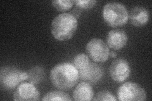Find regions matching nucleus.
Instances as JSON below:
<instances>
[{
  "label": "nucleus",
  "instance_id": "nucleus-1",
  "mask_svg": "<svg viewBox=\"0 0 152 101\" xmlns=\"http://www.w3.org/2000/svg\"><path fill=\"white\" fill-rule=\"evenodd\" d=\"M50 78L56 88L69 90L77 84L79 71L70 62H60L56 65L50 71Z\"/></svg>",
  "mask_w": 152,
  "mask_h": 101
},
{
  "label": "nucleus",
  "instance_id": "nucleus-2",
  "mask_svg": "<svg viewBox=\"0 0 152 101\" xmlns=\"http://www.w3.org/2000/svg\"><path fill=\"white\" fill-rule=\"evenodd\" d=\"M77 18L73 14H59L52 20L51 31L56 39L64 41L72 38L77 29Z\"/></svg>",
  "mask_w": 152,
  "mask_h": 101
},
{
  "label": "nucleus",
  "instance_id": "nucleus-3",
  "mask_svg": "<svg viewBox=\"0 0 152 101\" xmlns=\"http://www.w3.org/2000/svg\"><path fill=\"white\" fill-rule=\"evenodd\" d=\"M104 21L112 27L124 25L129 19V13L123 4L118 2L107 3L103 9Z\"/></svg>",
  "mask_w": 152,
  "mask_h": 101
},
{
  "label": "nucleus",
  "instance_id": "nucleus-4",
  "mask_svg": "<svg viewBox=\"0 0 152 101\" xmlns=\"http://www.w3.org/2000/svg\"><path fill=\"white\" fill-rule=\"evenodd\" d=\"M27 72L22 71L13 66L4 67L0 71V82L4 88L12 89L28 80Z\"/></svg>",
  "mask_w": 152,
  "mask_h": 101
},
{
  "label": "nucleus",
  "instance_id": "nucleus-5",
  "mask_svg": "<svg viewBox=\"0 0 152 101\" xmlns=\"http://www.w3.org/2000/svg\"><path fill=\"white\" fill-rule=\"evenodd\" d=\"M117 94L121 101H144L146 99L145 90L139 84L131 81L122 84Z\"/></svg>",
  "mask_w": 152,
  "mask_h": 101
},
{
  "label": "nucleus",
  "instance_id": "nucleus-6",
  "mask_svg": "<svg viewBox=\"0 0 152 101\" xmlns=\"http://www.w3.org/2000/svg\"><path fill=\"white\" fill-rule=\"evenodd\" d=\"M88 55L94 62H104L109 57L108 46L102 39L94 38L90 40L86 47Z\"/></svg>",
  "mask_w": 152,
  "mask_h": 101
},
{
  "label": "nucleus",
  "instance_id": "nucleus-7",
  "mask_svg": "<svg viewBox=\"0 0 152 101\" xmlns=\"http://www.w3.org/2000/svg\"><path fill=\"white\" fill-rule=\"evenodd\" d=\"M111 78L118 83H122L129 77L131 68L128 61L124 58L113 61L109 69Z\"/></svg>",
  "mask_w": 152,
  "mask_h": 101
},
{
  "label": "nucleus",
  "instance_id": "nucleus-8",
  "mask_svg": "<svg viewBox=\"0 0 152 101\" xmlns=\"http://www.w3.org/2000/svg\"><path fill=\"white\" fill-rule=\"evenodd\" d=\"M40 93L31 82H23L18 85L13 93V100L15 101H31L39 99Z\"/></svg>",
  "mask_w": 152,
  "mask_h": 101
},
{
  "label": "nucleus",
  "instance_id": "nucleus-9",
  "mask_svg": "<svg viewBox=\"0 0 152 101\" xmlns=\"http://www.w3.org/2000/svg\"><path fill=\"white\" fill-rule=\"evenodd\" d=\"M104 74L103 67L97 63L90 62L85 68L79 71V78L89 84H96L101 80Z\"/></svg>",
  "mask_w": 152,
  "mask_h": 101
},
{
  "label": "nucleus",
  "instance_id": "nucleus-10",
  "mask_svg": "<svg viewBox=\"0 0 152 101\" xmlns=\"http://www.w3.org/2000/svg\"><path fill=\"white\" fill-rule=\"evenodd\" d=\"M106 39L109 47L114 50H119L126 45L128 36L124 31L113 29L108 33Z\"/></svg>",
  "mask_w": 152,
  "mask_h": 101
},
{
  "label": "nucleus",
  "instance_id": "nucleus-11",
  "mask_svg": "<svg viewBox=\"0 0 152 101\" xmlns=\"http://www.w3.org/2000/svg\"><path fill=\"white\" fill-rule=\"evenodd\" d=\"M131 23L135 27H142L148 22L150 12L145 7H135L132 8L129 14Z\"/></svg>",
  "mask_w": 152,
  "mask_h": 101
},
{
  "label": "nucleus",
  "instance_id": "nucleus-12",
  "mask_svg": "<svg viewBox=\"0 0 152 101\" xmlns=\"http://www.w3.org/2000/svg\"><path fill=\"white\" fill-rule=\"evenodd\" d=\"M94 94L91 85L87 81H82L76 86L73 92V98L76 101H89L93 100Z\"/></svg>",
  "mask_w": 152,
  "mask_h": 101
},
{
  "label": "nucleus",
  "instance_id": "nucleus-13",
  "mask_svg": "<svg viewBox=\"0 0 152 101\" xmlns=\"http://www.w3.org/2000/svg\"><path fill=\"white\" fill-rule=\"evenodd\" d=\"M28 78L30 82L32 84H37L41 82L42 79L44 78V70L42 67L40 66H34L29 70L28 72Z\"/></svg>",
  "mask_w": 152,
  "mask_h": 101
},
{
  "label": "nucleus",
  "instance_id": "nucleus-14",
  "mask_svg": "<svg viewBox=\"0 0 152 101\" xmlns=\"http://www.w3.org/2000/svg\"><path fill=\"white\" fill-rule=\"evenodd\" d=\"M42 100H61V101H71L72 99L68 94L62 91L54 90L48 92L45 95Z\"/></svg>",
  "mask_w": 152,
  "mask_h": 101
},
{
  "label": "nucleus",
  "instance_id": "nucleus-15",
  "mask_svg": "<svg viewBox=\"0 0 152 101\" xmlns=\"http://www.w3.org/2000/svg\"><path fill=\"white\" fill-rule=\"evenodd\" d=\"M90 63L88 55L84 53H79L76 55L73 60V65L78 71L81 70L87 67Z\"/></svg>",
  "mask_w": 152,
  "mask_h": 101
},
{
  "label": "nucleus",
  "instance_id": "nucleus-16",
  "mask_svg": "<svg viewBox=\"0 0 152 101\" xmlns=\"http://www.w3.org/2000/svg\"><path fill=\"white\" fill-rule=\"evenodd\" d=\"M74 3V1H71V0H55V1H51L53 7L57 10L60 12L69 10L72 7Z\"/></svg>",
  "mask_w": 152,
  "mask_h": 101
},
{
  "label": "nucleus",
  "instance_id": "nucleus-17",
  "mask_svg": "<svg viewBox=\"0 0 152 101\" xmlns=\"http://www.w3.org/2000/svg\"><path fill=\"white\" fill-rule=\"evenodd\" d=\"M93 100H111L115 101L117 100L116 97L111 92L108 90H102L99 91L96 94V95L94 96L93 99Z\"/></svg>",
  "mask_w": 152,
  "mask_h": 101
},
{
  "label": "nucleus",
  "instance_id": "nucleus-18",
  "mask_svg": "<svg viewBox=\"0 0 152 101\" xmlns=\"http://www.w3.org/2000/svg\"><path fill=\"white\" fill-rule=\"evenodd\" d=\"M74 1L76 6L83 9L92 8L96 3V1L95 0H76Z\"/></svg>",
  "mask_w": 152,
  "mask_h": 101
},
{
  "label": "nucleus",
  "instance_id": "nucleus-19",
  "mask_svg": "<svg viewBox=\"0 0 152 101\" xmlns=\"http://www.w3.org/2000/svg\"><path fill=\"white\" fill-rule=\"evenodd\" d=\"M117 53L115 51H112L110 52V53H109V56H110L112 57H115L117 56Z\"/></svg>",
  "mask_w": 152,
  "mask_h": 101
}]
</instances>
